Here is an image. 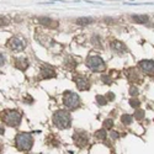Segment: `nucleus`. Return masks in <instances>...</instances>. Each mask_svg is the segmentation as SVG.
Returning <instances> with one entry per match:
<instances>
[{
	"mask_svg": "<svg viewBox=\"0 0 154 154\" xmlns=\"http://www.w3.org/2000/svg\"><path fill=\"white\" fill-rule=\"evenodd\" d=\"M132 20L137 23H147L149 21V17L147 15H132Z\"/></svg>",
	"mask_w": 154,
	"mask_h": 154,
	"instance_id": "ddd939ff",
	"label": "nucleus"
},
{
	"mask_svg": "<svg viewBox=\"0 0 154 154\" xmlns=\"http://www.w3.org/2000/svg\"><path fill=\"white\" fill-rule=\"evenodd\" d=\"M95 136H96V138H99V139H101V140H104V139L106 138V131L104 130V128H102V130H99V131H96Z\"/></svg>",
	"mask_w": 154,
	"mask_h": 154,
	"instance_id": "a211bd4d",
	"label": "nucleus"
},
{
	"mask_svg": "<svg viewBox=\"0 0 154 154\" xmlns=\"http://www.w3.org/2000/svg\"><path fill=\"white\" fill-rule=\"evenodd\" d=\"M8 47L14 52H21L26 47V41L22 37H12L8 42Z\"/></svg>",
	"mask_w": 154,
	"mask_h": 154,
	"instance_id": "423d86ee",
	"label": "nucleus"
},
{
	"mask_svg": "<svg viewBox=\"0 0 154 154\" xmlns=\"http://www.w3.org/2000/svg\"><path fill=\"white\" fill-rule=\"evenodd\" d=\"M112 126H113V121L111 119H107V120L104 121V127L105 128H112Z\"/></svg>",
	"mask_w": 154,
	"mask_h": 154,
	"instance_id": "4be33fe9",
	"label": "nucleus"
},
{
	"mask_svg": "<svg viewBox=\"0 0 154 154\" xmlns=\"http://www.w3.org/2000/svg\"><path fill=\"white\" fill-rule=\"evenodd\" d=\"M101 80L104 82L105 84H111V79L109 78L107 75H102V76H101Z\"/></svg>",
	"mask_w": 154,
	"mask_h": 154,
	"instance_id": "b1692460",
	"label": "nucleus"
},
{
	"mask_svg": "<svg viewBox=\"0 0 154 154\" xmlns=\"http://www.w3.org/2000/svg\"><path fill=\"white\" fill-rule=\"evenodd\" d=\"M93 19L91 17H79V19H76V23L80 25V26H88V25H90L93 23Z\"/></svg>",
	"mask_w": 154,
	"mask_h": 154,
	"instance_id": "4468645a",
	"label": "nucleus"
},
{
	"mask_svg": "<svg viewBox=\"0 0 154 154\" xmlns=\"http://www.w3.org/2000/svg\"><path fill=\"white\" fill-rule=\"evenodd\" d=\"M130 105H131L132 107L137 109V107L140 105V102H139V100H138V99H131V100H130Z\"/></svg>",
	"mask_w": 154,
	"mask_h": 154,
	"instance_id": "412c9836",
	"label": "nucleus"
},
{
	"mask_svg": "<svg viewBox=\"0 0 154 154\" xmlns=\"http://www.w3.org/2000/svg\"><path fill=\"white\" fill-rule=\"evenodd\" d=\"M0 56H2V66H4V63H5V57H4V54H3V53L0 54Z\"/></svg>",
	"mask_w": 154,
	"mask_h": 154,
	"instance_id": "cd10ccee",
	"label": "nucleus"
},
{
	"mask_svg": "<svg viewBox=\"0 0 154 154\" xmlns=\"http://www.w3.org/2000/svg\"><path fill=\"white\" fill-rule=\"evenodd\" d=\"M66 66H67L68 68H75V62H74V59H73L72 57H69V58L66 60Z\"/></svg>",
	"mask_w": 154,
	"mask_h": 154,
	"instance_id": "aec40b11",
	"label": "nucleus"
},
{
	"mask_svg": "<svg viewBox=\"0 0 154 154\" xmlns=\"http://www.w3.org/2000/svg\"><path fill=\"white\" fill-rule=\"evenodd\" d=\"M93 41L95 42L96 47H100V43H99V37H97V36H94V37H93Z\"/></svg>",
	"mask_w": 154,
	"mask_h": 154,
	"instance_id": "bb28decb",
	"label": "nucleus"
},
{
	"mask_svg": "<svg viewBox=\"0 0 154 154\" xmlns=\"http://www.w3.org/2000/svg\"><path fill=\"white\" fill-rule=\"evenodd\" d=\"M86 66L89 69H91L94 72H101L106 68L105 62L102 60L101 57H99L97 54H90L86 58Z\"/></svg>",
	"mask_w": 154,
	"mask_h": 154,
	"instance_id": "39448f33",
	"label": "nucleus"
},
{
	"mask_svg": "<svg viewBox=\"0 0 154 154\" xmlns=\"http://www.w3.org/2000/svg\"><path fill=\"white\" fill-rule=\"evenodd\" d=\"M75 84H76V86H78L79 90H82V91L88 90V89L90 88V83H89V80L85 78V76H76Z\"/></svg>",
	"mask_w": 154,
	"mask_h": 154,
	"instance_id": "9b49d317",
	"label": "nucleus"
},
{
	"mask_svg": "<svg viewBox=\"0 0 154 154\" xmlns=\"http://www.w3.org/2000/svg\"><path fill=\"white\" fill-rule=\"evenodd\" d=\"M40 22L43 25V26L51 27V26H52V23H53V20L51 17H47V16H42V17H40Z\"/></svg>",
	"mask_w": 154,
	"mask_h": 154,
	"instance_id": "dca6fc26",
	"label": "nucleus"
},
{
	"mask_svg": "<svg viewBox=\"0 0 154 154\" xmlns=\"http://www.w3.org/2000/svg\"><path fill=\"white\" fill-rule=\"evenodd\" d=\"M53 125L59 130H66L72 125V116L66 110H58L53 115Z\"/></svg>",
	"mask_w": 154,
	"mask_h": 154,
	"instance_id": "f257e3e1",
	"label": "nucleus"
},
{
	"mask_svg": "<svg viewBox=\"0 0 154 154\" xmlns=\"http://www.w3.org/2000/svg\"><path fill=\"white\" fill-rule=\"evenodd\" d=\"M96 101H97V104L101 105V106H105L107 104V99L105 96H102V95H97L96 96Z\"/></svg>",
	"mask_w": 154,
	"mask_h": 154,
	"instance_id": "f3484780",
	"label": "nucleus"
},
{
	"mask_svg": "<svg viewBox=\"0 0 154 154\" xmlns=\"http://www.w3.org/2000/svg\"><path fill=\"white\" fill-rule=\"evenodd\" d=\"M106 99H107V100H110V101H112V100L115 99V94H113V93H107Z\"/></svg>",
	"mask_w": 154,
	"mask_h": 154,
	"instance_id": "a878e982",
	"label": "nucleus"
},
{
	"mask_svg": "<svg viewBox=\"0 0 154 154\" xmlns=\"http://www.w3.org/2000/svg\"><path fill=\"white\" fill-rule=\"evenodd\" d=\"M110 48L112 51H115L116 53H125L127 51V47L125 46V43L121 41H117V40H113L112 42H110Z\"/></svg>",
	"mask_w": 154,
	"mask_h": 154,
	"instance_id": "1a4fd4ad",
	"label": "nucleus"
},
{
	"mask_svg": "<svg viewBox=\"0 0 154 154\" xmlns=\"http://www.w3.org/2000/svg\"><path fill=\"white\" fill-rule=\"evenodd\" d=\"M132 121H133V117L131 116V115H122L121 116V122L123 123V125H126V126H128V125H131L132 123Z\"/></svg>",
	"mask_w": 154,
	"mask_h": 154,
	"instance_id": "2eb2a0df",
	"label": "nucleus"
},
{
	"mask_svg": "<svg viewBox=\"0 0 154 154\" xmlns=\"http://www.w3.org/2000/svg\"><path fill=\"white\" fill-rule=\"evenodd\" d=\"M138 67L146 74H154V62L150 59H143L138 62Z\"/></svg>",
	"mask_w": 154,
	"mask_h": 154,
	"instance_id": "6e6552de",
	"label": "nucleus"
},
{
	"mask_svg": "<svg viewBox=\"0 0 154 154\" xmlns=\"http://www.w3.org/2000/svg\"><path fill=\"white\" fill-rule=\"evenodd\" d=\"M40 75H41V78H42V79H48V78H56V76H57L56 72H54V70H53L52 68H51L49 66H42Z\"/></svg>",
	"mask_w": 154,
	"mask_h": 154,
	"instance_id": "9d476101",
	"label": "nucleus"
},
{
	"mask_svg": "<svg viewBox=\"0 0 154 154\" xmlns=\"http://www.w3.org/2000/svg\"><path fill=\"white\" fill-rule=\"evenodd\" d=\"M73 140L78 147H85L88 144V142H89V138L85 134V132L75 131V133L73 134Z\"/></svg>",
	"mask_w": 154,
	"mask_h": 154,
	"instance_id": "0eeeda50",
	"label": "nucleus"
},
{
	"mask_svg": "<svg viewBox=\"0 0 154 154\" xmlns=\"http://www.w3.org/2000/svg\"><path fill=\"white\" fill-rule=\"evenodd\" d=\"M110 134H111V138H112V139H117V138L120 137V133L116 132V131H112Z\"/></svg>",
	"mask_w": 154,
	"mask_h": 154,
	"instance_id": "393cba45",
	"label": "nucleus"
},
{
	"mask_svg": "<svg viewBox=\"0 0 154 154\" xmlns=\"http://www.w3.org/2000/svg\"><path fill=\"white\" fill-rule=\"evenodd\" d=\"M15 144H16V148L21 152L30 150L33 144V138L30 133L20 132V133H17V136L15 138Z\"/></svg>",
	"mask_w": 154,
	"mask_h": 154,
	"instance_id": "f03ea898",
	"label": "nucleus"
},
{
	"mask_svg": "<svg viewBox=\"0 0 154 154\" xmlns=\"http://www.w3.org/2000/svg\"><path fill=\"white\" fill-rule=\"evenodd\" d=\"M15 67L17 68V69H20V70H26L27 68H29V60L26 59V58H22V57H20V58H17L16 60H15Z\"/></svg>",
	"mask_w": 154,
	"mask_h": 154,
	"instance_id": "f8f14e48",
	"label": "nucleus"
},
{
	"mask_svg": "<svg viewBox=\"0 0 154 154\" xmlns=\"http://www.w3.org/2000/svg\"><path fill=\"white\" fill-rule=\"evenodd\" d=\"M63 104L66 105L67 109L75 110L80 106V97L76 93L73 91H66L63 95Z\"/></svg>",
	"mask_w": 154,
	"mask_h": 154,
	"instance_id": "20e7f679",
	"label": "nucleus"
},
{
	"mask_svg": "<svg viewBox=\"0 0 154 154\" xmlns=\"http://www.w3.org/2000/svg\"><path fill=\"white\" fill-rule=\"evenodd\" d=\"M22 115L16 110H5L3 112V122L10 127H17L21 123Z\"/></svg>",
	"mask_w": 154,
	"mask_h": 154,
	"instance_id": "7ed1b4c3",
	"label": "nucleus"
},
{
	"mask_svg": "<svg viewBox=\"0 0 154 154\" xmlns=\"http://www.w3.org/2000/svg\"><path fill=\"white\" fill-rule=\"evenodd\" d=\"M130 94H131L132 96H137V95H138V89H137L136 86H131V89H130Z\"/></svg>",
	"mask_w": 154,
	"mask_h": 154,
	"instance_id": "5701e85b",
	"label": "nucleus"
},
{
	"mask_svg": "<svg viewBox=\"0 0 154 154\" xmlns=\"http://www.w3.org/2000/svg\"><path fill=\"white\" fill-rule=\"evenodd\" d=\"M134 117H136L137 120H139V121L143 120V119H144V110H139V109H138V110L134 112Z\"/></svg>",
	"mask_w": 154,
	"mask_h": 154,
	"instance_id": "6ab92c4d",
	"label": "nucleus"
}]
</instances>
